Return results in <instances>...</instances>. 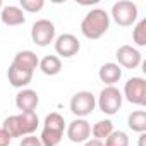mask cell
Instances as JSON below:
<instances>
[{
	"mask_svg": "<svg viewBox=\"0 0 146 146\" xmlns=\"http://www.w3.org/2000/svg\"><path fill=\"white\" fill-rule=\"evenodd\" d=\"M38 125H40V120L36 112H21L19 115L7 117L2 124V129H5L11 137H24V136L35 134Z\"/></svg>",
	"mask_w": 146,
	"mask_h": 146,
	"instance_id": "obj_1",
	"label": "cell"
},
{
	"mask_svg": "<svg viewBox=\"0 0 146 146\" xmlns=\"http://www.w3.org/2000/svg\"><path fill=\"white\" fill-rule=\"evenodd\" d=\"M108 28H110V14L105 9H93L81 21V33L88 40L102 38L108 31Z\"/></svg>",
	"mask_w": 146,
	"mask_h": 146,
	"instance_id": "obj_2",
	"label": "cell"
},
{
	"mask_svg": "<svg viewBox=\"0 0 146 146\" xmlns=\"http://www.w3.org/2000/svg\"><path fill=\"white\" fill-rule=\"evenodd\" d=\"M65 131V120L58 112H52L45 117L43 131L40 136V141L43 146H58V143L64 137Z\"/></svg>",
	"mask_w": 146,
	"mask_h": 146,
	"instance_id": "obj_3",
	"label": "cell"
},
{
	"mask_svg": "<svg viewBox=\"0 0 146 146\" xmlns=\"http://www.w3.org/2000/svg\"><path fill=\"white\" fill-rule=\"evenodd\" d=\"M122 100H124V96H122V93H120L119 88H115V86H105L100 91V96H98L96 103H98V107H100V110L103 113L115 115L120 110V107H122Z\"/></svg>",
	"mask_w": 146,
	"mask_h": 146,
	"instance_id": "obj_4",
	"label": "cell"
},
{
	"mask_svg": "<svg viewBox=\"0 0 146 146\" xmlns=\"http://www.w3.org/2000/svg\"><path fill=\"white\" fill-rule=\"evenodd\" d=\"M112 19L119 26H132L137 21V5L131 0H119L112 7Z\"/></svg>",
	"mask_w": 146,
	"mask_h": 146,
	"instance_id": "obj_5",
	"label": "cell"
},
{
	"mask_svg": "<svg viewBox=\"0 0 146 146\" xmlns=\"http://www.w3.org/2000/svg\"><path fill=\"white\" fill-rule=\"evenodd\" d=\"M96 107V98L91 91H78L70 98V112L78 119H84L93 113Z\"/></svg>",
	"mask_w": 146,
	"mask_h": 146,
	"instance_id": "obj_6",
	"label": "cell"
},
{
	"mask_svg": "<svg viewBox=\"0 0 146 146\" xmlns=\"http://www.w3.org/2000/svg\"><path fill=\"white\" fill-rule=\"evenodd\" d=\"M125 100L132 105L144 107L146 105V81L143 78H131L124 84V95Z\"/></svg>",
	"mask_w": 146,
	"mask_h": 146,
	"instance_id": "obj_7",
	"label": "cell"
},
{
	"mask_svg": "<svg viewBox=\"0 0 146 146\" xmlns=\"http://www.w3.org/2000/svg\"><path fill=\"white\" fill-rule=\"evenodd\" d=\"M31 40L38 46H48L55 40V26L50 19H40L31 28Z\"/></svg>",
	"mask_w": 146,
	"mask_h": 146,
	"instance_id": "obj_8",
	"label": "cell"
},
{
	"mask_svg": "<svg viewBox=\"0 0 146 146\" xmlns=\"http://www.w3.org/2000/svg\"><path fill=\"white\" fill-rule=\"evenodd\" d=\"M79 50H81L79 40H78L74 35H70V33H64V35H60V36L55 40V52H57L60 57L70 58V57H74Z\"/></svg>",
	"mask_w": 146,
	"mask_h": 146,
	"instance_id": "obj_9",
	"label": "cell"
},
{
	"mask_svg": "<svg viewBox=\"0 0 146 146\" xmlns=\"http://www.w3.org/2000/svg\"><path fill=\"white\" fill-rule=\"evenodd\" d=\"M91 136V124L86 119H74L67 125V137L72 143H86Z\"/></svg>",
	"mask_w": 146,
	"mask_h": 146,
	"instance_id": "obj_10",
	"label": "cell"
},
{
	"mask_svg": "<svg viewBox=\"0 0 146 146\" xmlns=\"http://www.w3.org/2000/svg\"><path fill=\"white\" fill-rule=\"evenodd\" d=\"M115 57H117V62L120 67L124 69H136L139 64H141V53L137 48L131 46V45H122L117 48L115 52Z\"/></svg>",
	"mask_w": 146,
	"mask_h": 146,
	"instance_id": "obj_11",
	"label": "cell"
},
{
	"mask_svg": "<svg viewBox=\"0 0 146 146\" xmlns=\"http://www.w3.org/2000/svg\"><path fill=\"white\" fill-rule=\"evenodd\" d=\"M40 105V95L35 90L24 88L16 95V107L21 112H35Z\"/></svg>",
	"mask_w": 146,
	"mask_h": 146,
	"instance_id": "obj_12",
	"label": "cell"
},
{
	"mask_svg": "<svg viewBox=\"0 0 146 146\" xmlns=\"http://www.w3.org/2000/svg\"><path fill=\"white\" fill-rule=\"evenodd\" d=\"M7 78H9V83L14 86V88H26L31 79H33V72L31 70H26V69H21L14 64L9 65V70H7Z\"/></svg>",
	"mask_w": 146,
	"mask_h": 146,
	"instance_id": "obj_13",
	"label": "cell"
},
{
	"mask_svg": "<svg viewBox=\"0 0 146 146\" xmlns=\"http://www.w3.org/2000/svg\"><path fill=\"white\" fill-rule=\"evenodd\" d=\"M98 78L102 83H105L107 86H113L115 83L120 81L122 78V67L115 62H107L100 67L98 70Z\"/></svg>",
	"mask_w": 146,
	"mask_h": 146,
	"instance_id": "obj_14",
	"label": "cell"
},
{
	"mask_svg": "<svg viewBox=\"0 0 146 146\" xmlns=\"http://www.w3.org/2000/svg\"><path fill=\"white\" fill-rule=\"evenodd\" d=\"M12 64L17 65V67H21V69H26V70L35 72V69L40 65V58H38V55H36L35 52H31V50H23V52H17V53H16Z\"/></svg>",
	"mask_w": 146,
	"mask_h": 146,
	"instance_id": "obj_15",
	"label": "cell"
},
{
	"mask_svg": "<svg viewBox=\"0 0 146 146\" xmlns=\"http://www.w3.org/2000/svg\"><path fill=\"white\" fill-rule=\"evenodd\" d=\"M0 17H2V23L5 26H21V24L26 23V16H24V12L17 5H7V7H4Z\"/></svg>",
	"mask_w": 146,
	"mask_h": 146,
	"instance_id": "obj_16",
	"label": "cell"
},
{
	"mask_svg": "<svg viewBox=\"0 0 146 146\" xmlns=\"http://www.w3.org/2000/svg\"><path fill=\"white\" fill-rule=\"evenodd\" d=\"M38 67L41 69V72L46 74V76H57L58 72L62 70V60L57 55H46V57H43L40 60Z\"/></svg>",
	"mask_w": 146,
	"mask_h": 146,
	"instance_id": "obj_17",
	"label": "cell"
},
{
	"mask_svg": "<svg viewBox=\"0 0 146 146\" xmlns=\"http://www.w3.org/2000/svg\"><path fill=\"white\" fill-rule=\"evenodd\" d=\"M127 125L134 131V132H146V112L144 110H136L132 113H129L127 117Z\"/></svg>",
	"mask_w": 146,
	"mask_h": 146,
	"instance_id": "obj_18",
	"label": "cell"
},
{
	"mask_svg": "<svg viewBox=\"0 0 146 146\" xmlns=\"http://www.w3.org/2000/svg\"><path fill=\"white\" fill-rule=\"evenodd\" d=\"M112 132H113V124H112V120H108V119H105V120H98V122L91 127L93 139L105 141Z\"/></svg>",
	"mask_w": 146,
	"mask_h": 146,
	"instance_id": "obj_19",
	"label": "cell"
},
{
	"mask_svg": "<svg viewBox=\"0 0 146 146\" xmlns=\"http://www.w3.org/2000/svg\"><path fill=\"white\" fill-rule=\"evenodd\" d=\"M103 146H129V136L124 131H113L105 139Z\"/></svg>",
	"mask_w": 146,
	"mask_h": 146,
	"instance_id": "obj_20",
	"label": "cell"
},
{
	"mask_svg": "<svg viewBox=\"0 0 146 146\" xmlns=\"http://www.w3.org/2000/svg\"><path fill=\"white\" fill-rule=\"evenodd\" d=\"M132 41L137 45V46H146V19H141L134 31H132Z\"/></svg>",
	"mask_w": 146,
	"mask_h": 146,
	"instance_id": "obj_21",
	"label": "cell"
},
{
	"mask_svg": "<svg viewBox=\"0 0 146 146\" xmlns=\"http://www.w3.org/2000/svg\"><path fill=\"white\" fill-rule=\"evenodd\" d=\"M45 7L43 0H21L19 2V9L23 12H40Z\"/></svg>",
	"mask_w": 146,
	"mask_h": 146,
	"instance_id": "obj_22",
	"label": "cell"
},
{
	"mask_svg": "<svg viewBox=\"0 0 146 146\" xmlns=\"http://www.w3.org/2000/svg\"><path fill=\"white\" fill-rule=\"evenodd\" d=\"M19 146H43V144H41L40 137H36L35 134H31V136H24Z\"/></svg>",
	"mask_w": 146,
	"mask_h": 146,
	"instance_id": "obj_23",
	"label": "cell"
},
{
	"mask_svg": "<svg viewBox=\"0 0 146 146\" xmlns=\"http://www.w3.org/2000/svg\"><path fill=\"white\" fill-rule=\"evenodd\" d=\"M11 143H12V137L9 136V132L0 127V146H9Z\"/></svg>",
	"mask_w": 146,
	"mask_h": 146,
	"instance_id": "obj_24",
	"label": "cell"
},
{
	"mask_svg": "<svg viewBox=\"0 0 146 146\" xmlns=\"http://www.w3.org/2000/svg\"><path fill=\"white\" fill-rule=\"evenodd\" d=\"M84 146H103V141H100V139H88L84 143Z\"/></svg>",
	"mask_w": 146,
	"mask_h": 146,
	"instance_id": "obj_25",
	"label": "cell"
},
{
	"mask_svg": "<svg viewBox=\"0 0 146 146\" xmlns=\"http://www.w3.org/2000/svg\"><path fill=\"white\" fill-rule=\"evenodd\" d=\"M144 139H146V134L141 132V134H139V146H144Z\"/></svg>",
	"mask_w": 146,
	"mask_h": 146,
	"instance_id": "obj_26",
	"label": "cell"
},
{
	"mask_svg": "<svg viewBox=\"0 0 146 146\" xmlns=\"http://www.w3.org/2000/svg\"><path fill=\"white\" fill-rule=\"evenodd\" d=\"M0 9H2V0H0Z\"/></svg>",
	"mask_w": 146,
	"mask_h": 146,
	"instance_id": "obj_27",
	"label": "cell"
}]
</instances>
